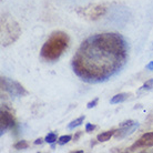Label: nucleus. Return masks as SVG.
Returning <instances> with one entry per match:
<instances>
[{
  "label": "nucleus",
  "mask_w": 153,
  "mask_h": 153,
  "mask_svg": "<svg viewBox=\"0 0 153 153\" xmlns=\"http://www.w3.org/2000/svg\"><path fill=\"white\" fill-rule=\"evenodd\" d=\"M128 43L121 35L105 32L83 40L72 59V70L88 83L109 80L126 65Z\"/></svg>",
  "instance_id": "1"
},
{
  "label": "nucleus",
  "mask_w": 153,
  "mask_h": 153,
  "mask_svg": "<svg viewBox=\"0 0 153 153\" xmlns=\"http://www.w3.org/2000/svg\"><path fill=\"white\" fill-rule=\"evenodd\" d=\"M69 45V37L62 31H56L42 46L40 56L46 61H56L61 57Z\"/></svg>",
  "instance_id": "2"
},
{
  "label": "nucleus",
  "mask_w": 153,
  "mask_h": 153,
  "mask_svg": "<svg viewBox=\"0 0 153 153\" xmlns=\"http://www.w3.org/2000/svg\"><path fill=\"white\" fill-rule=\"evenodd\" d=\"M20 35H21V29L18 22L11 16L7 13L1 16V45L4 47L11 45L17 41Z\"/></svg>",
  "instance_id": "3"
},
{
  "label": "nucleus",
  "mask_w": 153,
  "mask_h": 153,
  "mask_svg": "<svg viewBox=\"0 0 153 153\" xmlns=\"http://www.w3.org/2000/svg\"><path fill=\"white\" fill-rule=\"evenodd\" d=\"M78 15L88 20H98L101 17H103L107 12V8L104 7L103 4H92V6H88V7L80 8L76 10Z\"/></svg>",
  "instance_id": "4"
},
{
  "label": "nucleus",
  "mask_w": 153,
  "mask_h": 153,
  "mask_svg": "<svg viewBox=\"0 0 153 153\" xmlns=\"http://www.w3.org/2000/svg\"><path fill=\"white\" fill-rule=\"evenodd\" d=\"M0 83H1V89H2L4 91L8 92L10 96L23 97L28 93L27 90L23 88L18 81L12 80V79L7 78V76H1Z\"/></svg>",
  "instance_id": "5"
},
{
  "label": "nucleus",
  "mask_w": 153,
  "mask_h": 153,
  "mask_svg": "<svg viewBox=\"0 0 153 153\" xmlns=\"http://www.w3.org/2000/svg\"><path fill=\"white\" fill-rule=\"evenodd\" d=\"M139 128V122L133 121V120H128L124 122L120 123V129L115 131L114 137L117 140H121V139L126 138L128 135H130Z\"/></svg>",
  "instance_id": "6"
},
{
  "label": "nucleus",
  "mask_w": 153,
  "mask_h": 153,
  "mask_svg": "<svg viewBox=\"0 0 153 153\" xmlns=\"http://www.w3.org/2000/svg\"><path fill=\"white\" fill-rule=\"evenodd\" d=\"M16 124L15 118L13 115L7 110H1L0 112V134L2 135L7 132V130L12 129Z\"/></svg>",
  "instance_id": "7"
},
{
  "label": "nucleus",
  "mask_w": 153,
  "mask_h": 153,
  "mask_svg": "<svg viewBox=\"0 0 153 153\" xmlns=\"http://www.w3.org/2000/svg\"><path fill=\"white\" fill-rule=\"evenodd\" d=\"M151 146H153V132H148V133L143 134L129 150L134 151L139 148H151Z\"/></svg>",
  "instance_id": "8"
},
{
  "label": "nucleus",
  "mask_w": 153,
  "mask_h": 153,
  "mask_svg": "<svg viewBox=\"0 0 153 153\" xmlns=\"http://www.w3.org/2000/svg\"><path fill=\"white\" fill-rule=\"evenodd\" d=\"M129 97H130V93H119V94H115L111 98L110 100V103L111 104H118V103H122L124 101L129 99Z\"/></svg>",
  "instance_id": "9"
},
{
  "label": "nucleus",
  "mask_w": 153,
  "mask_h": 153,
  "mask_svg": "<svg viewBox=\"0 0 153 153\" xmlns=\"http://www.w3.org/2000/svg\"><path fill=\"white\" fill-rule=\"evenodd\" d=\"M115 131L117 130H110V131H105V132H102L97 135V140L99 142H107L110 140V138H112L114 135Z\"/></svg>",
  "instance_id": "10"
},
{
  "label": "nucleus",
  "mask_w": 153,
  "mask_h": 153,
  "mask_svg": "<svg viewBox=\"0 0 153 153\" xmlns=\"http://www.w3.org/2000/svg\"><path fill=\"white\" fill-rule=\"evenodd\" d=\"M84 119H85V117H84V115H81L80 118H78V119H76V120H73L72 122L69 123V126H68V129H69V130H72V129H74V128H76V126H81V124L83 123Z\"/></svg>",
  "instance_id": "11"
},
{
  "label": "nucleus",
  "mask_w": 153,
  "mask_h": 153,
  "mask_svg": "<svg viewBox=\"0 0 153 153\" xmlns=\"http://www.w3.org/2000/svg\"><path fill=\"white\" fill-rule=\"evenodd\" d=\"M13 146H15L16 150H25L29 148V143L26 140H21V141H18L17 143H15Z\"/></svg>",
  "instance_id": "12"
},
{
  "label": "nucleus",
  "mask_w": 153,
  "mask_h": 153,
  "mask_svg": "<svg viewBox=\"0 0 153 153\" xmlns=\"http://www.w3.org/2000/svg\"><path fill=\"white\" fill-rule=\"evenodd\" d=\"M71 139H72V137L69 135V134L62 135V137H60V138L58 139V144H59V146H65V144H67L69 141H71Z\"/></svg>",
  "instance_id": "13"
},
{
  "label": "nucleus",
  "mask_w": 153,
  "mask_h": 153,
  "mask_svg": "<svg viewBox=\"0 0 153 153\" xmlns=\"http://www.w3.org/2000/svg\"><path fill=\"white\" fill-rule=\"evenodd\" d=\"M153 90V79H150L141 87V91H152Z\"/></svg>",
  "instance_id": "14"
},
{
  "label": "nucleus",
  "mask_w": 153,
  "mask_h": 153,
  "mask_svg": "<svg viewBox=\"0 0 153 153\" xmlns=\"http://www.w3.org/2000/svg\"><path fill=\"white\" fill-rule=\"evenodd\" d=\"M45 140H46L47 143L53 144L54 142H57V134L54 133V132H50V133H48V135L46 137Z\"/></svg>",
  "instance_id": "15"
},
{
  "label": "nucleus",
  "mask_w": 153,
  "mask_h": 153,
  "mask_svg": "<svg viewBox=\"0 0 153 153\" xmlns=\"http://www.w3.org/2000/svg\"><path fill=\"white\" fill-rule=\"evenodd\" d=\"M98 102H99V98H96V99H93L92 101L88 102V104H87V108H88V109H92V108H94L97 104H98Z\"/></svg>",
  "instance_id": "16"
},
{
  "label": "nucleus",
  "mask_w": 153,
  "mask_h": 153,
  "mask_svg": "<svg viewBox=\"0 0 153 153\" xmlns=\"http://www.w3.org/2000/svg\"><path fill=\"white\" fill-rule=\"evenodd\" d=\"M97 126H94V124H92V123H88L87 126H85V132H88V133H90V132H92V131L96 129Z\"/></svg>",
  "instance_id": "17"
},
{
  "label": "nucleus",
  "mask_w": 153,
  "mask_h": 153,
  "mask_svg": "<svg viewBox=\"0 0 153 153\" xmlns=\"http://www.w3.org/2000/svg\"><path fill=\"white\" fill-rule=\"evenodd\" d=\"M81 134H82V131H79V132H76V135L73 137V140H74V141H76V140H78V139L81 137Z\"/></svg>",
  "instance_id": "18"
},
{
  "label": "nucleus",
  "mask_w": 153,
  "mask_h": 153,
  "mask_svg": "<svg viewBox=\"0 0 153 153\" xmlns=\"http://www.w3.org/2000/svg\"><path fill=\"white\" fill-rule=\"evenodd\" d=\"M42 142H43V139L39 138V139H37V140L35 141V144H37V146H38V144H41Z\"/></svg>",
  "instance_id": "19"
},
{
  "label": "nucleus",
  "mask_w": 153,
  "mask_h": 153,
  "mask_svg": "<svg viewBox=\"0 0 153 153\" xmlns=\"http://www.w3.org/2000/svg\"><path fill=\"white\" fill-rule=\"evenodd\" d=\"M146 69H148V70H153V61H151L149 65H146Z\"/></svg>",
  "instance_id": "20"
}]
</instances>
